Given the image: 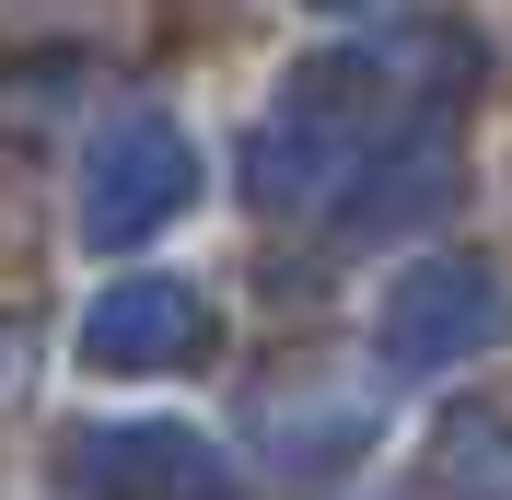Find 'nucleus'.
Returning a JSON list of instances; mask_svg holds the SVG:
<instances>
[{"label":"nucleus","instance_id":"f03ea898","mask_svg":"<svg viewBox=\"0 0 512 500\" xmlns=\"http://www.w3.org/2000/svg\"><path fill=\"white\" fill-rule=\"evenodd\" d=\"M198 338H210V314L175 280H128L117 303L94 314V361H175V349H198Z\"/></svg>","mask_w":512,"mask_h":500},{"label":"nucleus","instance_id":"f257e3e1","mask_svg":"<svg viewBox=\"0 0 512 500\" xmlns=\"http://www.w3.org/2000/svg\"><path fill=\"white\" fill-rule=\"evenodd\" d=\"M175 198H187V140H175L163 117H117L105 152H94V198H82V221L117 245V233H152Z\"/></svg>","mask_w":512,"mask_h":500}]
</instances>
